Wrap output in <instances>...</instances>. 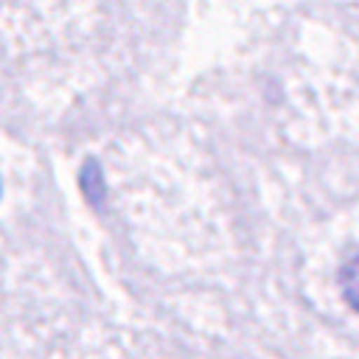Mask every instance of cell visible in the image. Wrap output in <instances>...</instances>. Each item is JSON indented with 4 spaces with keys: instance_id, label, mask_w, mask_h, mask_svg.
Segmentation results:
<instances>
[{
    "instance_id": "cell-1",
    "label": "cell",
    "mask_w": 359,
    "mask_h": 359,
    "mask_svg": "<svg viewBox=\"0 0 359 359\" xmlns=\"http://www.w3.org/2000/svg\"><path fill=\"white\" fill-rule=\"evenodd\" d=\"M339 289H342L345 303L353 311H359V252L339 269Z\"/></svg>"
}]
</instances>
